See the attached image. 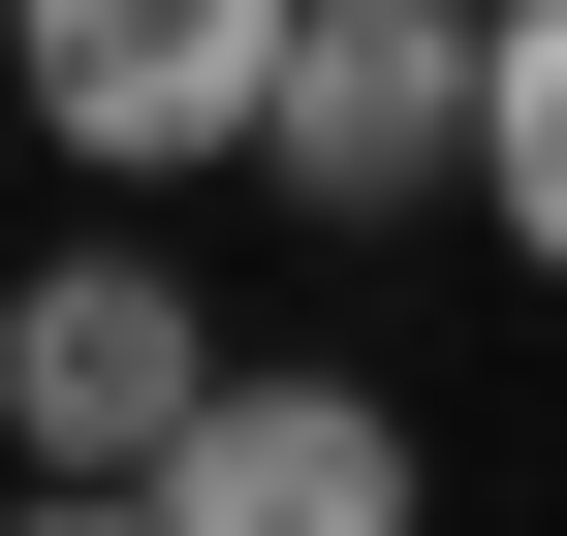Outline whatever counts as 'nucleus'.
I'll return each mask as SVG.
<instances>
[{"instance_id":"3","label":"nucleus","mask_w":567,"mask_h":536,"mask_svg":"<svg viewBox=\"0 0 567 536\" xmlns=\"http://www.w3.org/2000/svg\"><path fill=\"white\" fill-rule=\"evenodd\" d=\"M0 95H32L63 158L189 189V158H252V95H284V0H0Z\"/></svg>"},{"instance_id":"4","label":"nucleus","mask_w":567,"mask_h":536,"mask_svg":"<svg viewBox=\"0 0 567 536\" xmlns=\"http://www.w3.org/2000/svg\"><path fill=\"white\" fill-rule=\"evenodd\" d=\"M189 379H221V316H189L158 252H32V285H0V442H32V474H158Z\"/></svg>"},{"instance_id":"2","label":"nucleus","mask_w":567,"mask_h":536,"mask_svg":"<svg viewBox=\"0 0 567 536\" xmlns=\"http://www.w3.org/2000/svg\"><path fill=\"white\" fill-rule=\"evenodd\" d=\"M158 536H442V442H410L347 348H221L189 442H158Z\"/></svg>"},{"instance_id":"1","label":"nucleus","mask_w":567,"mask_h":536,"mask_svg":"<svg viewBox=\"0 0 567 536\" xmlns=\"http://www.w3.org/2000/svg\"><path fill=\"white\" fill-rule=\"evenodd\" d=\"M473 63H505V0H284L252 189H284V221H442V189H473Z\"/></svg>"},{"instance_id":"5","label":"nucleus","mask_w":567,"mask_h":536,"mask_svg":"<svg viewBox=\"0 0 567 536\" xmlns=\"http://www.w3.org/2000/svg\"><path fill=\"white\" fill-rule=\"evenodd\" d=\"M473 221L567 285V0H505V63H473Z\"/></svg>"},{"instance_id":"6","label":"nucleus","mask_w":567,"mask_h":536,"mask_svg":"<svg viewBox=\"0 0 567 536\" xmlns=\"http://www.w3.org/2000/svg\"><path fill=\"white\" fill-rule=\"evenodd\" d=\"M0 536H158V474H32V505H0Z\"/></svg>"},{"instance_id":"7","label":"nucleus","mask_w":567,"mask_h":536,"mask_svg":"<svg viewBox=\"0 0 567 536\" xmlns=\"http://www.w3.org/2000/svg\"><path fill=\"white\" fill-rule=\"evenodd\" d=\"M0 126H32V95H0Z\"/></svg>"}]
</instances>
